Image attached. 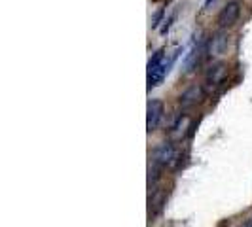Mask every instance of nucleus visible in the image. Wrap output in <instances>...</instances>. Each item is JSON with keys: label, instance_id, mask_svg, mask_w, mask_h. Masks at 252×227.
Wrapping results in <instances>:
<instances>
[{"label": "nucleus", "instance_id": "obj_1", "mask_svg": "<svg viewBox=\"0 0 252 227\" xmlns=\"http://www.w3.org/2000/svg\"><path fill=\"white\" fill-rule=\"evenodd\" d=\"M175 159H177V148L173 142H163L154 150V165L167 167L175 163Z\"/></svg>", "mask_w": 252, "mask_h": 227}, {"label": "nucleus", "instance_id": "obj_2", "mask_svg": "<svg viewBox=\"0 0 252 227\" xmlns=\"http://www.w3.org/2000/svg\"><path fill=\"white\" fill-rule=\"evenodd\" d=\"M239 15H241L239 4H237V2H229V4H226V6L220 10L218 17H216V23H218L220 28H227V27L237 23Z\"/></svg>", "mask_w": 252, "mask_h": 227}, {"label": "nucleus", "instance_id": "obj_3", "mask_svg": "<svg viewBox=\"0 0 252 227\" xmlns=\"http://www.w3.org/2000/svg\"><path fill=\"white\" fill-rule=\"evenodd\" d=\"M163 114H165V106L161 101L152 99L148 102V115H146V129H148V133L158 129L159 121L163 119Z\"/></svg>", "mask_w": 252, "mask_h": 227}, {"label": "nucleus", "instance_id": "obj_4", "mask_svg": "<svg viewBox=\"0 0 252 227\" xmlns=\"http://www.w3.org/2000/svg\"><path fill=\"white\" fill-rule=\"evenodd\" d=\"M227 76V66L224 63H216L213 64L209 70H207V74H205V85L209 89H215L218 87L224 80H226Z\"/></svg>", "mask_w": 252, "mask_h": 227}, {"label": "nucleus", "instance_id": "obj_5", "mask_svg": "<svg viewBox=\"0 0 252 227\" xmlns=\"http://www.w3.org/2000/svg\"><path fill=\"white\" fill-rule=\"evenodd\" d=\"M191 125V117H189L188 114H184V115H180L177 119V123L173 125L171 129V139L175 140V142H180V140L186 139V135H188V129Z\"/></svg>", "mask_w": 252, "mask_h": 227}, {"label": "nucleus", "instance_id": "obj_6", "mask_svg": "<svg viewBox=\"0 0 252 227\" xmlns=\"http://www.w3.org/2000/svg\"><path fill=\"white\" fill-rule=\"evenodd\" d=\"M201 99H203V89L199 87V85H191V87H188L182 93L180 104H182L184 108H191V106H195L197 102H201Z\"/></svg>", "mask_w": 252, "mask_h": 227}, {"label": "nucleus", "instance_id": "obj_7", "mask_svg": "<svg viewBox=\"0 0 252 227\" xmlns=\"http://www.w3.org/2000/svg\"><path fill=\"white\" fill-rule=\"evenodd\" d=\"M169 66H171V63H167V59H165L163 63L159 64L154 72H150L148 74V87H158L161 82H163V78L167 76V72H169Z\"/></svg>", "mask_w": 252, "mask_h": 227}, {"label": "nucleus", "instance_id": "obj_8", "mask_svg": "<svg viewBox=\"0 0 252 227\" xmlns=\"http://www.w3.org/2000/svg\"><path fill=\"white\" fill-rule=\"evenodd\" d=\"M227 50V38L224 34H216L211 42V55H222Z\"/></svg>", "mask_w": 252, "mask_h": 227}, {"label": "nucleus", "instance_id": "obj_9", "mask_svg": "<svg viewBox=\"0 0 252 227\" xmlns=\"http://www.w3.org/2000/svg\"><path fill=\"white\" fill-rule=\"evenodd\" d=\"M163 61H165V50H158L154 55H152L150 61H148V74H150V72H154V70H156L159 64L163 63Z\"/></svg>", "mask_w": 252, "mask_h": 227}, {"label": "nucleus", "instance_id": "obj_10", "mask_svg": "<svg viewBox=\"0 0 252 227\" xmlns=\"http://www.w3.org/2000/svg\"><path fill=\"white\" fill-rule=\"evenodd\" d=\"M243 227H252V218H249V220H247V224H245Z\"/></svg>", "mask_w": 252, "mask_h": 227}]
</instances>
